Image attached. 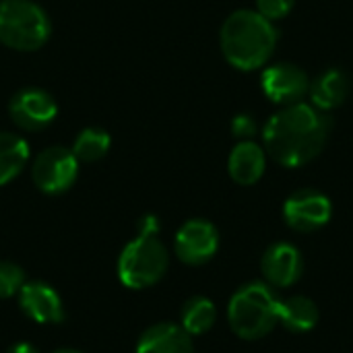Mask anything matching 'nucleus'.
<instances>
[{"label":"nucleus","instance_id":"6","mask_svg":"<svg viewBox=\"0 0 353 353\" xmlns=\"http://www.w3.org/2000/svg\"><path fill=\"white\" fill-rule=\"evenodd\" d=\"M79 174V159L74 157L72 149L54 145L43 149L31 168L33 184L43 194H62L66 192Z\"/></svg>","mask_w":353,"mask_h":353},{"label":"nucleus","instance_id":"3","mask_svg":"<svg viewBox=\"0 0 353 353\" xmlns=\"http://www.w3.org/2000/svg\"><path fill=\"white\" fill-rule=\"evenodd\" d=\"M279 302L281 298L267 281H250L242 285L228 306L232 331L244 341L267 337L279 323Z\"/></svg>","mask_w":353,"mask_h":353},{"label":"nucleus","instance_id":"22","mask_svg":"<svg viewBox=\"0 0 353 353\" xmlns=\"http://www.w3.org/2000/svg\"><path fill=\"white\" fill-rule=\"evenodd\" d=\"M256 132H259V124L250 114H238L232 120V134L238 141H252Z\"/></svg>","mask_w":353,"mask_h":353},{"label":"nucleus","instance_id":"14","mask_svg":"<svg viewBox=\"0 0 353 353\" xmlns=\"http://www.w3.org/2000/svg\"><path fill=\"white\" fill-rule=\"evenodd\" d=\"M137 353H192V335L182 325L157 323L143 331L137 341Z\"/></svg>","mask_w":353,"mask_h":353},{"label":"nucleus","instance_id":"7","mask_svg":"<svg viewBox=\"0 0 353 353\" xmlns=\"http://www.w3.org/2000/svg\"><path fill=\"white\" fill-rule=\"evenodd\" d=\"M333 205L327 194L314 188H300L283 203V219L298 234H310L331 221Z\"/></svg>","mask_w":353,"mask_h":353},{"label":"nucleus","instance_id":"16","mask_svg":"<svg viewBox=\"0 0 353 353\" xmlns=\"http://www.w3.org/2000/svg\"><path fill=\"white\" fill-rule=\"evenodd\" d=\"M319 306L306 296H292L279 302V323L290 333H310L319 325Z\"/></svg>","mask_w":353,"mask_h":353},{"label":"nucleus","instance_id":"20","mask_svg":"<svg viewBox=\"0 0 353 353\" xmlns=\"http://www.w3.org/2000/svg\"><path fill=\"white\" fill-rule=\"evenodd\" d=\"M25 285V273L19 265L0 261V300L12 298Z\"/></svg>","mask_w":353,"mask_h":353},{"label":"nucleus","instance_id":"8","mask_svg":"<svg viewBox=\"0 0 353 353\" xmlns=\"http://www.w3.org/2000/svg\"><path fill=\"white\" fill-rule=\"evenodd\" d=\"M261 87L269 101L277 105L300 103L310 89V79L304 68L292 62H277L265 66L261 74Z\"/></svg>","mask_w":353,"mask_h":353},{"label":"nucleus","instance_id":"15","mask_svg":"<svg viewBox=\"0 0 353 353\" xmlns=\"http://www.w3.org/2000/svg\"><path fill=\"white\" fill-rule=\"evenodd\" d=\"M352 91V79L341 68H329L321 72L314 81H310L308 95L312 105L323 112H333L335 108L343 105Z\"/></svg>","mask_w":353,"mask_h":353},{"label":"nucleus","instance_id":"21","mask_svg":"<svg viewBox=\"0 0 353 353\" xmlns=\"http://www.w3.org/2000/svg\"><path fill=\"white\" fill-rule=\"evenodd\" d=\"M296 0H256V10L267 17L269 21H279L283 17H288L294 8Z\"/></svg>","mask_w":353,"mask_h":353},{"label":"nucleus","instance_id":"5","mask_svg":"<svg viewBox=\"0 0 353 353\" xmlns=\"http://www.w3.org/2000/svg\"><path fill=\"white\" fill-rule=\"evenodd\" d=\"M170 254L159 236H137L118 259L120 281L130 290H147L163 279Z\"/></svg>","mask_w":353,"mask_h":353},{"label":"nucleus","instance_id":"2","mask_svg":"<svg viewBox=\"0 0 353 353\" xmlns=\"http://www.w3.org/2000/svg\"><path fill=\"white\" fill-rule=\"evenodd\" d=\"M219 43L234 68L250 72L267 66L271 60L277 46V29L259 10L240 8L223 21Z\"/></svg>","mask_w":353,"mask_h":353},{"label":"nucleus","instance_id":"25","mask_svg":"<svg viewBox=\"0 0 353 353\" xmlns=\"http://www.w3.org/2000/svg\"><path fill=\"white\" fill-rule=\"evenodd\" d=\"M52 353H81V352H77V350H68V347H64V350H56V352H52Z\"/></svg>","mask_w":353,"mask_h":353},{"label":"nucleus","instance_id":"13","mask_svg":"<svg viewBox=\"0 0 353 353\" xmlns=\"http://www.w3.org/2000/svg\"><path fill=\"white\" fill-rule=\"evenodd\" d=\"M267 170V151L254 141H240L228 159V172L240 186L256 184Z\"/></svg>","mask_w":353,"mask_h":353},{"label":"nucleus","instance_id":"23","mask_svg":"<svg viewBox=\"0 0 353 353\" xmlns=\"http://www.w3.org/2000/svg\"><path fill=\"white\" fill-rule=\"evenodd\" d=\"M139 236H159V219L155 215H143L139 221Z\"/></svg>","mask_w":353,"mask_h":353},{"label":"nucleus","instance_id":"4","mask_svg":"<svg viewBox=\"0 0 353 353\" xmlns=\"http://www.w3.org/2000/svg\"><path fill=\"white\" fill-rule=\"evenodd\" d=\"M52 33L46 10L33 0H0V41L19 52L39 50Z\"/></svg>","mask_w":353,"mask_h":353},{"label":"nucleus","instance_id":"11","mask_svg":"<svg viewBox=\"0 0 353 353\" xmlns=\"http://www.w3.org/2000/svg\"><path fill=\"white\" fill-rule=\"evenodd\" d=\"M261 271L271 288H292L304 275V256L298 246L290 242L271 244L261 261Z\"/></svg>","mask_w":353,"mask_h":353},{"label":"nucleus","instance_id":"12","mask_svg":"<svg viewBox=\"0 0 353 353\" xmlns=\"http://www.w3.org/2000/svg\"><path fill=\"white\" fill-rule=\"evenodd\" d=\"M19 306L27 319L39 325H58L64 321V306L58 292L43 281H25L21 288Z\"/></svg>","mask_w":353,"mask_h":353},{"label":"nucleus","instance_id":"1","mask_svg":"<svg viewBox=\"0 0 353 353\" xmlns=\"http://www.w3.org/2000/svg\"><path fill=\"white\" fill-rule=\"evenodd\" d=\"M333 130L329 112L312 103H292L273 114L263 126V147L267 155L283 168H302L314 161Z\"/></svg>","mask_w":353,"mask_h":353},{"label":"nucleus","instance_id":"17","mask_svg":"<svg viewBox=\"0 0 353 353\" xmlns=\"http://www.w3.org/2000/svg\"><path fill=\"white\" fill-rule=\"evenodd\" d=\"M29 159V145L23 137L0 132V186L17 178Z\"/></svg>","mask_w":353,"mask_h":353},{"label":"nucleus","instance_id":"9","mask_svg":"<svg viewBox=\"0 0 353 353\" xmlns=\"http://www.w3.org/2000/svg\"><path fill=\"white\" fill-rule=\"evenodd\" d=\"M174 250L176 256L190 267L205 265L219 250V232L207 219H190L178 230Z\"/></svg>","mask_w":353,"mask_h":353},{"label":"nucleus","instance_id":"19","mask_svg":"<svg viewBox=\"0 0 353 353\" xmlns=\"http://www.w3.org/2000/svg\"><path fill=\"white\" fill-rule=\"evenodd\" d=\"M110 149V134L103 128H85L77 134L72 153L74 157L85 163H93L101 159Z\"/></svg>","mask_w":353,"mask_h":353},{"label":"nucleus","instance_id":"18","mask_svg":"<svg viewBox=\"0 0 353 353\" xmlns=\"http://www.w3.org/2000/svg\"><path fill=\"white\" fill-rule=\"evenodd\" d=\"M180 321H182V329L188 335H205L207 331L213 329L217 321V308L209 298L192 296L190 300L184 302Z\"/></svg>","mask_w":353,"mask_h":353},{"label":"nucleus","instance_id":"10","mask_svg":"<svg viewBox=\"0 0 353 353\" xmlns=\"http://www.w3.org/2000/svg\"><path fill=\"white\" fill-rule=\"evenodd\" d=\"M8 114L19 128L35 132L54 122L58 114V105L48 91L37 87H27L10 97Z\"/></svg>","mask_w":353,"mask_h":353},{"label":"nucleus","instance_id":"24","mask_svg":"<svg viewBox=\"0 0 353 353\" xmlns=\"http://www.w3.org/2000/svg\"><path fill=\"white\" fill-rule=\"evenodd\" d=\"M6 353H39L37 352V347H33L31 343H14V345H10Z\"/></svg>","mask_w":353,"mask_h":353}]
</instances>
